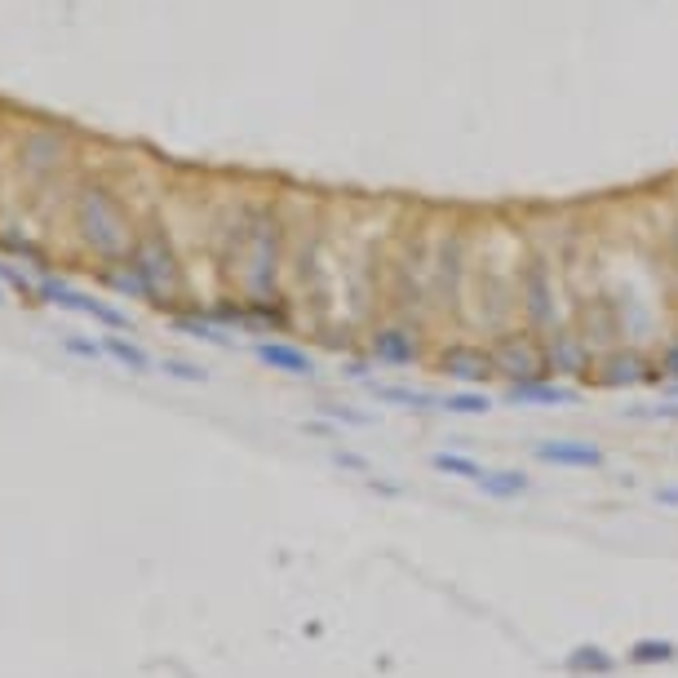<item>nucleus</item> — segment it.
<instances>
[{
    "mask_svg": "<svg viewBox=\"0 0 678 678\" xmlns=\"http://www.w3.org/2000/svg\"><path fill=\"white\" fill-rule=\"evenodd\" d=\"M125 262H129V275H120V289H129L138 297H160L173 284V258L160 240L133 244V253Z\"/></svg>",
    "mask_w": 678,
    "mask_h": 678,
    "instance_id": "nucleus-2",
    "label": "nucleus"
},
{
    "mask_svg": "<svg viewBox=\"0 0 678 678\" xmlns=\"http://www.w3.org/2000/svg\"><path fill=\"white\" fill-rule=\"evenodd\" d=\"M0 306H5V289H0Z\"/></svg>",
    "mask_w": 678,
    "mask_h": 678,
    "instance_id": "nucleus-24",
    "label": "nucleus"
},
{
    "mask_svg": "<svg viewBox=\"0 0 678 678\" xmlns=\"http://www.w3.org/2000/svg\"><path fill=\"white\" fill-rule=\"evenodd\" d=\"M444 413L452 417H484L492 413V399L484 390H457V395H444Z\"/></svg>",
    "mask_w": 678,
    "mask_h": 678,
    "instance_id": "nucleus-15",
    "label": "nucleus"
},
{
    "mask_svg": "<svg viewBox=\"0 0 678 678\" xmlns=\"http://www.w3.org/2000/svg\"><path fill=\"white\" fill-rule=\"evenodd\" d=\"M430 466H435L439 475L470 479V484H475V479L484 475V466H479V461H470V457H461V452H435V457H430Z\"/></svg>",
    "mask_w": 678,
    "mask_h": 678,
    "instance_id": "nucleus-16",
    "label": "nucleus"
},
{
    "mask_svg": "<svg viewBox=\"0 0 678 678\" xmlns=\"http://www.w3.org/2000/svg\"><path fill=\"white\" fill-rule=\"evenodd\" d=\"M444 368L452 377H461V382H479V377L492 373V359L484 351H475V346H452L444 355Z\"/></svg>",
    "mask_w": 678,
    "mask_h": 678,
    "instance_id": "nucleus-9",
    "label": "nucleus"
},
{
    "mask_svg": "<svg viewBox=\"0 0 678 678\" xmlns=\"http://www.w3.org/2000/svg\"><path fill=\"white\" fill-rule=\"evenodd\" d=\"M475 488L488 492V497H497V501H515L532 484H528V475H519V470H484V475L475 479Z\"/></svg>",
    "mask_w": 678,
    "mask_h": 678,
    "instance_id": "nucleus-10",
    "label": "nucleus"
},
{
    "mask_svg": "<svg viewBox=\"0 0 678 678\" xmlns=\"http://www.w3.org/2000/svg\"><path fill=\"white\" fill-rule=\"evenodd\" d=\"M461 284V235H448L439 249V297H457Z\"/></svg>",
    "mask_w": 678,
    "mask_h": 678,
    "instance_id": "nucleus-12",
    "label": "nucleus"
},
{
    "mask_svg": "<svg viewBox=\"0 0 678 678\" xmlns=\"http://www.w3.org/2000/svg\"><path fill=\"white\" fill-rule=\"evenodd\" d=\"M249 293L253 297H271V280H275V218L271 213H258L253 218V231H249Z\"/></svg>",
    "mask_w": 678,
    "mask_h": 678,
    "instance_id": "nucleus-3",
    "label": "nucleus"
},
{
    "mask_svg": "<svg viewBox=\"0 0 678 678\" xmlns=\"http://www.w3.org/2000/svg\"><path fill=\"white\" fill-rule=\"evenodd\" d=\"M373 355H377V364L404 368V364H413L417 346H413V337H408V333H377L373 337Z\"/></svg>",
    "mask_w": 678,
    "mask_h": 678,
    "instance_id": "nucleus-11",
    "label": "nucleus"
},
{
    "mask_svg": "<svg viewBox=\"0 0 678 678\" xmlns=\"http://www.w3.org/2000/svg\"><path fill=\"white\" fill-rule=\"evenodd\" d=\"M76 222H80V235L85 244L107 262H120L133 253V231H129V218L120 213V204L111 200L102 187H85L76 195Z\"/></svg>",
    "mask_w": 678,
    "mask_h": 678,
    "instance_id": "nucleus-1",
    "label": "nucleus"
},
{
    "mask_svg": "<svg viewBox=\"0 0 678 678\" xmlns=\"http://www.w3.org/2000/svg\"><path fill=\"white\" fill-rule=\"evenodd\" d=\"M634 417H661V421H678V404H665V408H639V413H634Z\"/></svg>",
    "mask_w": 678,
    "mask_h": 678,
    "instance_id": "nucleus-21",
    "label": "nucleus"
},
{
    "mask_svg": "<svg viewBox=\"0 0 678 678\" xmlns=\"http://www.w3.org/2000/svg\"><path fill=\"white\" fill-rule=\"evenodd\" d=\"M568 670H577V674H612V670H616V661H612L608 652H603V647L581 643V647H572Z\"/></svg>",
    "mask_w": 678,
    "mask_h": 678,
    "instance_id": "nucleus-14",
    "label": "nucleus"
},
{
    "mask_svg": "<svg viewBox=\"0 0 678 678\" xmlns=\"http://www.w3.org/2000/svg\"><path fill=\"white\" fill-rule=\"evenodd\" d=\"M506 399H510V404H519V408H532V404H546L550 408V404H572L577 395H572V390H563V386H546L541 377H532V382H515V386H510Z\"/></svg>",
    "mask_w": 678,
    "mask_h": 678,
    "instance_id": "nucleus-8",
    "label": "nucleus"
},
{
    "mask_svg": "<svg viewBox=\"0 0 678 678\" xmlns=\"http://www.w3.org/2000/svg\"><path fill=\"white\" fill-rule=\"evenodd\" d=\"M656 501L661 506H678V488H656Z\"/></svg>",
    "mask_w": 678,
    "mask_h": 678,
    "instance_id": "nucleus-22",
    "label": "nucleus"
},
{
    "mask_svg": "<svg viewBox=\"0 0 678 678\" xmlns=\"http://www.w3.org/2000/svg\"><path fill=\"white\" fill-rule=\"evenodd\" d=\"M164 373L169 377H178V382H191V386H204L209 382V373H204L200 364H191V359H178V355H164Z\"/></svg>",
    "mask_w": 678,
    "mask_h": 678,
    "instance_id": "nucleus-18",
    "label": "nucleus"
},
{
    "mask_svg": "<svg viewBox=\"0 0 678 678\" xmlns=\"http://www.w3.org/2000/svg\"><path fill=\"white\" fill-rule=\"evenodd\" d=\"M532 457L546 461V466H563V470H599L603 466V448L585 444V439H541V444H532Z\"/></svg>",
    "mask_w": 678,
    "mask_h": 678,
    "instance_id": "nucleus-5",
    "label": "nucleus"
},
{
    "mask_svg": "<svg viewBox=\"0 0 678 678\" xmlns=\"http://www.w3.org/2000/svg\"><path fill=\"white\" fill-rule=\"evenodd\" d=\"M324 417H333V421H346V426H373V413H355V408H346V404H328L324 408Z\"/></svg>",
    "mask_w": 678,
    "mask_h": 678,
    "instance_id": "nucleus-19",
    "label": "nucleus"
},
{
    "mask_svg": "<svg viewBox=\"0 0 678 678\" xmlns=\"http://www.w3.org/2000/svg\"><path fill=\"white\" fill-rule=\"evenodd\" d=\"M40 293H45L54 306H63V311H80V315H89V320H98L102 328H111V333H129V315L125 311H116V306L98 302V297L71 289V284H63V280H45L40 284Z\"/></svg>",
    "mask_w": 678,
    "mask_h": 678,
    "instance_id": "nucleus-4",
    "label": "nucleus"
},
{
    "mask_svg": "<svg viewBox=\"0 0 678 678\" xmlns=\"http://www.w3.org/2000/svg\"><path fill=\"white\" fill-rule=\"evenodd\" d=\"M253 355L262 359L271 373H289V377H315V359L293 342H258Z\"/></svg>",
    "mask_w": 678,
    "mask_h": 678,
    "instance_id": "nucleus-6",
    "label": "nucleus"
},
{
    "mask_svg": "<svg viewBox=\"0 0 678 678\" xmlns=\"http://www.w3.org/2000/svg\"><path fill=\"white\" fill-rule=\"evenodd\" d=\"M678 656V647L670 639H639V643H630V661L634 665H665V661H674Z\"/></svg>",
    "mask_w": 678,
    "mask_h": 678,
    "instance_id": "nucleus-17",
    "label": "nucleus"
},
{
    "mask_svg": "<svg viewBox=\"0 0 678 678\" xmlns=\"http://www.w3.org/2000/svg\"><path fill=\"white\" fill-rule=\"evenodd\" d=\"M67 351L71 355H80V359H102V355H107V351H102V342H85V337H67Z\"/></svg>",
    "mask_w": 678,
    "mask_h": 678,
    "instance_id": "nucleus-20",
    "label": "nucleus"
},
{
    "mask_svg": "<svg viewBox=\"0 0 678 678\" xmlns=\"http://www.w3.org/2000/svg\"><path fill=\"white\" fill-rule=\"evenodd\" d=\"M102 351H107V359H116L120 368H129V373H151V355L142 351V346H133L129 337H102Z\"/></svg>",
    "mask_w": 678,
    "mask_h": 678,
    "instance_id": "nucleus-13",
    "label": "nucleus"
},
{
    "mask_svg": "<svg viewBox=\"0 0 678 678\" xmlns=\"http://www.w3.org/2000/svg\"><path fill=\"white\" fill-rule=\"evenodd\" d=\"M377 404H395L408 413H444V395H430V390H413V386H390V382H368Z\"/></svg>",
    "mask_w": 678,
    "mask_h": 678,
    "instance_id": "nucleus-7",
    "label": "nucleus"
},
{
    "mask_svg": "<svg viewBox=\"0 0 678 678\" xmlns=\"http://www.w3.org/2000/svg\"><path fill=\"white\" fill-rule=\"evenodd\" d=\"M665 373H670V377H678V351H670V355H665Z\"/></svg>",
    "mask_w": 678,
    "mask_h": 678,
    "instance_id": "nucleus-23",
    "label": "nucleus"
}]
</instances>
